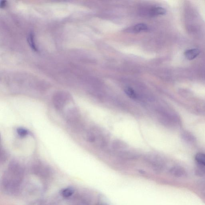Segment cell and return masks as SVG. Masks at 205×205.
I'll return each instance as SVG.
<instances>
[{
	"label": "cell",
	"instance_id": "1",
	"mask_svg": "<svg viewBox=\"0 0 205 205\" xmlns=\"http://www.w3.org/2000/svg\"><path fill=\"white\" fill-rule=\"evenodd\" d=\"M21 167L16 162L11 163L5 180V186L9 190L15 189L20 182L23 176Z\"/></svg>",
	"mask_w": 205,
	"mask_h": 205
},
{
	"label": "cell",
	"instance_id": "2",
	"mask_svg": "<svg viewBox=\"0 0 205 205\" xmlns=\"http://www.w3.org/2000/svg\"><path fill=\"white\" fill-rule=\"evenodd\" d=\"M52 100L55 108L57 110L61 111L72 102L73 99L70 94L66 92H61L55 94Z\"/></svg>",
	"mask_w": 205,
	"mask_h": 205
},
{
	"label": "cell",
	"instance_id": "3",
	"mask_svg": "<svg viewBox=\"0 0 205 205\" xmlns=\"http://www.w3.org/2000/svg\"><path fill=\"white\" fill-rule=\"evenodd\" d=\"M146 161L155 171L159 172L163 168L164 164L162 160L156 156H149L146 158Z\"/></svg>",
	"mask_w": 205,
	"mask_h": 205
},
{
	"label": "cell",
	"instance_id": "4",
	"mask_svg": "<svg viewBox=\"0 0 205 205\" xmlns=\"http://www.w3.org/2000/svg\"><path fill=\"white\" fill-rule=\"evenodd\" d=\"M170 172L171 175L177 178L183 177L186 175L185 170L180 167H173L170 169Z\"/></svg>",
	"mask_w": 205,
	"mask_h": 205
},
{
	"label": "cell",
	"instance_id": "5",
	"mask_svg": "<svg viewBox=\"0 0 205 205\" xmlns=\"http://www.w3.org/2000/svg\"><path fill=\"white\" fill-rule=\"evenodd\" d=\"M200 52L199 49H196L188 50L185 52V56L188 60H193L199 55Z\"/></svg>",
	"mask_w": 205,
	"mask_h": 205
},
{
	"label": "cell",
	"instance_id": "6",
	"mask_svg": "<svg viewBox=\"0 0 205 205\" xmlns=\"http://www.w3.org/2000/svg\"><path fill=\"white\" fill-rule=\"evenodd\" d=\"M124 91L125 94L132 99L134 100L139 99V95L137 94L132 88L126 87Z\"/></svg>",
	"mask_w": 205,
	"mask_h": 205
},
{
	"label": "cell",
	"instance_id": "7",
	"mask_svg": "<svg viewBox=\"0 0 205 205\" xmlns=\"http://www.w3.org/2000/svg\"><path fill=\"white\" fill-rule=\"evenodd\" d=\"M166 13V10L162 7H157L152 8L150 11L151 15L153 16L161 15Z\"/></svg>",
	"mask_w": 205,
	"mask_h": 205
},
{
	"label": "cell",
	"instance_id": "8",
	"mask_svg": "<svg viewBox=\"0 0 205 205\" xmlns=\"http://www.w3.org/2000/svg\"><path fill=\"white\" fill-rule=\"evenodd\" d=\"M120 156L122 158L126 159H134L136 158L137 155L130 151H123L120 154Z\"/></svg>",
	"mask_w": 205,
	"mask_h": 205
},
{
	"label": "cell",
	"instance_id": "9",
	"mask_svg": "<svg viewBox=\"0 0 205 205\" xmlns=\"http://www.w3.org/2000/svg\"><path fill=\"white\" fill-rule=\"evenodd\" d=\"M196 161L200 165L205 168V154H203L198 153L196 155L195 157Z\"/></svg>",
	"mask_w": 205,
	"mask_h": 205
},
{
	"label": "cell",
	"instance_id": "10",
	"mask_svg": "<svg viewBox=\"0 0 205 205\" xmlns=\"http://www.w3.org/2000/svg\"><path fill=\"white\" fill-rule=\"evenodd\" d=\"M147 29L148 28L146 25L140 23L135 25L133 28V30L135 32H139L147 31Z\"/></svg>",
	"mask_w": 205,
	"mask_h": 205
},
{
	"label": "cell",
	"instance_id": "11",
	"mask_svg": "<svg viewBox=\"0 0 205 205\" xmlns=\"http://www.w3.org/2000/svg\"><path fill=\"white\" fill-rule=\"evenodd\" d=\"M113 146L115 149H122L126 147V145L125 143L120 140L115 141L113 144Z\"/></svg>",
	"mask_w": 205,
	"mask_h": 205
},
{
	"label": "cell",
	"instance_id": "12",
	"mask_svg": "<svg viewBox=\"0 0 205 205\" xmlns=\"http://www.w3.org/2000/svg\"><path fill=\"white\" fill-rule=\"evenodd\" d=\"M73 189L70 188H65L61 191V195L65 197H69L73 194Z\"/></svg>",
	"mask_w": 205,
	"mask_h": 205
},
{
	"label": "cell",
	"instance_id": "13",
	"mask_svg": "<svg viewBox=\"0 0 205 205\" xmlns=\"http://www.w3.org/2000/svg\"><path fill=\"white\" fill-rule=\"evenodd\" d=\"M33 36H34V35H33L32 32H30V34H29V38H28L29 42L30 43V45H31V47L35 50L37 51V48L35 45L34 41H33Z\"/></svg>",
	"mask_w": 205,
	"mask_h": 205
},
{
	"label": "cell",
	"instance_id": "14",
	"mask_svg": "<svg viewBox=\"0 0 205 205\" xmlns=\"http://www.w3.org/2000/svg\"><path fill=\"white\" fill-rule=\"evenodd\" d=\"M17 132L19 135L21 137L26 136L28 134V131L25 129L23 128H19L17 130Z\"/></svg>",
	"mask_w": 205,
	"mask_h": 205
},
{
	"label": "cell",
	"instance_id": "15",
	"mask_svg": "<svg viewBox=\"0 0 205 205\" xmlns=\"http://www.w3.org/2000/svg\"><path fill=\"white\" fill-rule=\"evenodd\" d=\"M1 160H2V159H3V160H4V159H5V158H6V153H5V152L3 150H1Z\"/></svg>",
	"mask_w": 205,
	"mask_h": 205
},
{
	"label": "cell",
	"instance_id": "16",
	"mask_svg": "<svg viewBox=\"0 0 205 205\" xmlns=\"http://www.w3.org/2000/svg\"><path fill=\"white\" fill-rule=\"evenodd\" d=\"M5 5V1H1V7H3Z\"/></svg>",
	"mask_w": 205,
	"mask_h": 205
},
{
	"label": "cell",
	"instance_id": "17",
	"mask_svg": "<svg viewBox=\"0 0 205 205\" xmlns=\"http://www.w3.org/2000/svg\"><path fill=\"white\" fill-rule=\"evenodd\" d=\"M80 205H87V204H86L85 203H81L80 204Z\"/></svg>",
	"mask_w": 205,
	"mask_h": 205
},
{
	"label": "cell",
	"instance_id": "18",
	"mask_svg": "<svg viewBox=\"0 0 205 205\" xmlns=\"http://www.w3.org/2000/svg\"></svg>",
	"mask_w": 205,
	"mask_h": 205
}]
</instances>
